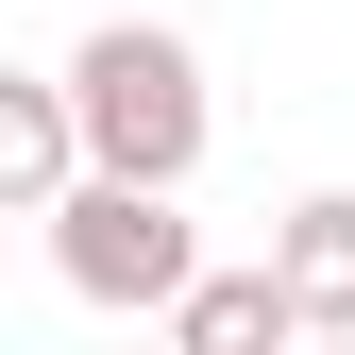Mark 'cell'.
<instances>
[{
  "label": "cell",
  "mask_w": 355,
  "mask_h": 355,
  "mask_svg": "<svg viewBox=\"0 0 355 355\" xmlns=\"http://www.w3.org/2000/svg\"><path fill=\"white\" fill-rule=\"evenodd\" d=\"M68 102H85V153L136 169V187H187L203 169V51L169 17H102L68 51Z\"/></svg>",
  "instance_id": "cell-1"
},
{
  "label": "cell",
  "mask_w": 355,
  "mask_h": 355,
  "mask_svg": "<svg viewBox=\"0 0 355 355\" xmlns=\"http://www.w3.org/2000/svg\"><path fill=\"white\" fill-rule=\"evenodd\" d=\"M51 271H68L85 304H136V322H169V304L203 288L187 187H136V169H85V187L51 203Z\"/></svg>",
  "instance_id": "cell-2"
},
{
  "label": "cell",
  "mask_w": 355,
  "mask_h": 355,
  "mask_svg": "<svg viewBox=\"0 0 355 355\" xmlns=\"http://www.w3.org/2000/svg\"><path fill=\"white\" fill-rule=\"evenodd\" d=\"M85 102H68V68H0V203L17 220H51L68 187H85Z\"/></svg>",
  "instance_id": "cell-3"
},
{
  "label": "cell",
  "mask_w": 355,
  "mask_h": 355,
  "mask_svg": "<svg viewBox=\"0 0 355 355\" xmlns=\"http://www.w3.org/2000/svg\"><path fill=\"white\" fill-rule=\"evenodd\" d=\"M169 338H187V355H288V338H304L288 254H254V271H203L187 304H169Z\"/></svg>",
  "instance_id": "cell-4"
},
{
  "label": "cell",
  "mask_w": 355,
  "mask_h": 355,
  "mask_svg": "<svg viewBox=\"0 0 355 355\" xmlns=\"http://www.w3.org/2000/svg\"><path fill=\"white\" fill-rule=\"evenodd\" d=\"M271 254H288V288H304V338H355V187H304L271 220Z\"/></svg>",
  "instance_id": "cell-5"
}]
</instances>
